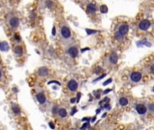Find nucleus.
I'll use <instances>...</instances> for the list:
<instances>
[{
	"mask_svg": "<svg viewBox=\"0 0 154 130\" xmlns=\"http://www.w3.org/2000/svg\"><path fill=\"white\" fill-rule=\"evenodd\" d=\"M128 31H129V25L126 23H123V24H121L118 26L117 32L116 33V38L117 40H122L123 36L128 33Z\"/></svg>",
	"mask_w": 154,
	"mask_h": 130,
	"instance_id": "f257e3e1",
	"label": "nucleus"
},
{
	"mask_svg": "<svg viewBox=\"0 0 154 130\" xmlns=\"http://www.w3.org/2000/svg\"><path fill=\"white\" fill-rule=\"evenodd\" d=\"M60 36L62 40L64 41H68L71 39V31L68 25L62 24L60 25Z\"/></svg>",
	"mask_w": 154,
	"mask_h": 130,
	"instance_id": "f03ea898",
	"label": "nucleus"
},
{
	"mask_svg": "<svg viewBox=\"0 0 154 130\" xmlns=\"http://www.w3.org/2000/svg\"><path fill=\"white\" fill-rule=\"evenodd\" d=\"M7 24L12 28V29H16L20 25V20L17 15H9L7 17Z\"/></svg>",
	"mask_w": 154,
	"mask_h": 130,
	"instance_id": "7ed1b4c3",
	"label": "nucleus"
},
{
	"mask_svg": "<svg viewBox=\"0 0 154 130\" xmlns=\"http://www.w3.org/2000/svg\"><path fill=\"white\" fill-rule=\"evenodd\" d=\"M142 79V74L140 71H133L130 74V80L134 83H138L141 81Z\"/></svg>",
	"mask_w": 154,
	"mask_h": 130,
	"instance_id": "20e7f679",
	"label": "nucleus"
},
{
	"mask_svg": "<svg viewBox=\"0 0 154 130\" xmlns=\"http://www.w3.org/2000/svg\"><path fill=\"white\" fill-rule=\"evenodd\" d=\"M151 22L149 20H142L139 23V25H138V29L141 30V31H148L150 29V27H151Z\"/></svg>",
	"mask_w": 154,
	"mask_h": 130,
	"instance_id": "39448f33",
	"label": "nucleus"
},
{
	"mask_svg": "<svg viewBox=\"0 0 154 130\" xmlns=\"http://www.w3.org/2000/svg\"><path fill=\"white\" fill-rule=\"evenodd\" d=\"M67 53L70 56L71 58H76L78 54V49L75 45H71L67 49Z\"/></svg>",
	"mask_w": 154,
	"mask_h": 130,
	"instance_id": "423d86ee",
	"label": "nucleus"
},
{
	"mask_svg": "<svg viewBox=\"0 0 154 130\" xmlns=\"http://www.w3.org/2000/svg\"><path fill=\"white\" fill-rule=\"evenodd\" d=\"M136 111L138 113L139 115H145L146 112L148 111L147 110V107L144 105V104H137L136 105Z\"/></svg>",
	"mask_w": 154,
	"mask_h": 130,
	"instance_id": "0eeeda50",
	"label": "nucleus"
},
{
	"mask_svg": "<svg viewBox=\"0 0 154 130\" xmlns=\"http://www.w3.org/2000/svg\"><path fill=\"white\" fill-rule=\"evenodd\" d=\"M78 84L77 81H75V80H70L68 82V89L72 92L76 91L78 89Z\"/></svg>",
	"mask_w": 154,
	"mask_h": 130,
	"instance_id": "6e6552de",
	"label": "nucleus"
},
{
	"mask_svg": "<svg viewBox=\"0 0 154 130\" xmlns=\"http://www.w3.org/2000/svg\"><path fill=\"white\" fill-rule=\"evenodd\" d=\"M36 99L39 102V104H41V105H43L45 102H46V97H45L44 93H42V92H39L36 94Z\"/></svg>",
	"mask_w": 154,
	"mask_h": 130,
	"instance_id": "1a4fd4ad",
	"label": "nucleus"
},
{
	"mask_svg": "<svg viewBox=\"0 0 154 130\" xmlns=\"http://www.w3.org/2000/svg\"><path fill=\"white\" fill-rule=\"evenodd\" d=\"M38 74H39V76H41V77H46V76L49 75V70L47 69L46 67H41L38 70Z\"/></svg>",
	"mask_w": 154,
	"mask_h": 130,
	"instance_id": "9d476101",
	"label": "nucleus"
},
{
	"mask_svg": "<svg viewBox=\"0 0 154 130\" xmlns=\"http://www.w3.org/2000/svg\"><path fill=\"white\" fill-rule=\"evenodd\" d=\"M117 61H118V55L115 52H113L109 56V63L111 64H116Z\"/></svg>",
	"mask_w": 154,
	"mask_h": 130,
	"instance_id": "9b49d317",
	"label": "nucleus"
},
{
	"mask_svg": "<svg viewBox=\"0 0 154 130\" xmlns=\"http://www.w3.org/2000/svg\"><path fill=\"white\" fill-rule=\"evenodd\" d=\"M14 53H15V54L16 56L20 57V56L23 55V53H24V52H23V47L21 46V45H19V44L15 45V46L14 47Z\"/></svg>",
	"mask_w": 154,
	"mask_h": 130,
	"instance_id": "f8f14e48",
	"label": "nucleus"
},
{
	"mask_svg": "<svg viewBox=\"0 0 154 130\" xmlns=\"http://www.w3.org/2000/svg\"><path fill=\"white\" fill-rule=\"evenodd\" d=\"M96 10H98V8H96V7L94 4L91 3L88 5V12L89 14H95L96 12Z\"/></svg>",
	"mask_w": 154,
	"mask_h": 130,
	"instance_id": "ddd939ff",
	"label": "nucleus"
},
{
	"mask_svg": "<svg viewBox=\"0 0 154 130\" xmlns=\"http://www.w3.org/2000/svg\"><path fill=\"white\" fill-rule=\"evenodd\" d=\"M119 104L121 105L122 107H125V106H127L129 104V100L127 98H125V97H122L121 99H119Z\"/></svg>",
	"mask_w": 154,
	"mask_h": 130,
	"instance_id": "4468645a",
	"label": "nucleus"
},
{
	"mask_svg": "<svg viewBox=\"0 0 154 130\" xmlns=\"http://www.w3.org/2000/svg\"><path fill=\"white\" fill-rule=\"evenodd\" d=\"M61 118H64V117H67V111H66V109H58V113H57Z\"/></svg>",
	"mask_w": 154,
	"mask_h": 130,
	"instance_id": "2eb2a0df",
	"label": "nucleus"
},
{
	"mask_svg": "<svg viewBox=\"0 0 154 130\" xmlns=\"http://www.w3.org/2000/svg\"><path fill=\"white\" fill-rule=\"evenodd\" d=\"M12 110H13L15 115H19L20 112H21V109H20V108H19V106H17L16 104H14V105L12 106Z\"/></svg>",
	"mask_w": 154,
	"mask_h": 130,
	"instance_id": "dca6fc26",
	"label": "nucleus"
},
{
	"mask_svg": "<svg viewBox=\"0 0 154 130\" xmlns=\"http://www.w3.org/2000/svg\"><path fill=\"white\" fill-rule=\"evenodd\" d=\"M52 1H51V0H46V1H45V5H46V7H48V8H50V7H52Z\"/></svg>",
	"mask_w": 154,
	"mask_h": 130,
	"instance_id": "f3484780",
	"label": "nucleus"
},
{
	"mask_svg": "<svg viewBox=\"0 0 154 130\" xmlns=\"http://www.w3.org/2000/svg\"><path fill=\"white\" fill-rule=\"evenodd\" d=\"M147 110H149L151 113H152L154 111V104L153 103L149 104V106H148V108H147Z\"/></svg>",
	"mask_w": 154,
	"mask_h": 130,
	"instance_id": "a211bd4d",
	"label": "nucleus"
},
{
	"mask_svg": "<svg viewBox=\"0 0 154 130\" xmlns=\"http://www.w3.org/2000/svg\"><path fill=\"white\" fill-rule=\"evenodd\" d=\"M89 127V121H87V122H86V123H84V125L81 127V130H85L86 128H88Z\"/></svg>",
	"mask_w": 154,
	"mask_h": 130,
	"instance_id": "6ab92c4d",
	"label": "nucleus"
},
{
	"mask_svg": "<svg viewBox=\"0 0 154 130\" xmlns=\"http://www.w3.org/2000/svg\"><path fill=\"white\" fill-rule=\"evenodd\" d=\"M58 108H57V106H53L52 107V114L53 115H56L57 113H58Z\"/></svg>",
	"mask_w": 154,
	"mask_h": 130,
	"instance_id": "aec40b11",
	"label": "nucleus"
},
{
	"mask_svg": "<svg viewBox=\"0 0 154 130\" xmlns=\"http://www.w3.org/2000/svg\"><path fill=\"white\" fill-rule=\"evenodd\" d=\"M101 12L102 13H107V7L106 5H102L101 7Z\"/></svg>",
	"mask_w": 154,
	"mask_h": 130,
	"instance_id": "412c9836",
	"label": "nucleus"
},
{
	"mask_svg": "<svg viewBox=\"0 0 154 130\" xmlns=\"http://www.w3.org/2000/svg\"><path fill=\"white\" fill-rule=\"evenodd\" d=\"M103 109H111V106L108 104V103H106L104 106H103Z\"/></svg>",
	"mask_w": 154,
	"mask_h": 130,
	"instance_id": "4be33fe9",
	"label": "nucleus"
},
{
	"mask_svg": "<svg viewBox=\"0 0 154 130\" xmlns=\"http://www.w3.org/2000/svg\"><path fill=\"white\" fill-rule=\"evenodd\" d=\"M113 81V80H112V79H108V80L106 81H105L104 82V86H106V85H108V84H109V83H111Z\"/></svg>",
	"mask_w": 154,
	"mask_h": 130,
	"instance_id": "5701e85b",
	"label": "nucleus"
},
{
	"mask_svg": "<svg viewBox=\"0 0 154 130\" xmlns=\"http://www.w3.org/2000/svg\"><path fill=\"white\" fill-rule=\"evenodd\" d=\"M15 41H17V42H20V40H21V38H20V36H19V35H15Z\"/></svg>",
	"mask_w": 154,
	"mask_h": 130,
	"instance_id": "b1692460",
	"label": "nucleus"
},
{
	"mask_svg": "<svg viewBox=\"0 0 154 130\" xmlns=\"http://www.w3.org/2000/svg\"><path fill=\"white\" fill-rule=\"evenodd\" d=\"M106 76V74H103V75H101L100 77H98V79H96V81H94V82H96V81H100L101 80V79H103V78H104Z\"/></svg>",
	"mask_w": 154,
	"mask_h": 130,
	"instance_id": "393cba45",
	"label": "nucleus"
},
{
	"mask_svg": "<svg viewBox=\"0 0 154 130\" xmlns=\"http://www.w3.org/2000/svg\"><path fill=\"white\" fill-rule=\"evenodd\" d=\"M150 72L151 73H154V64H151L150 67Z\"/></svg>",
	"mask_w": 154,
	"mask_h": 130,
	"instance_id": "a878e982",
	"label": "nucleus"
},
{
	"mask_svg": "<svg viewBox=\"0 0 154 130\" xmlns=\"http://www.w3.org/2000/svg\"><path fill=\"white\" fill-rule=\"evenodd\" d=\"M76 112H77V108H72L70 115H71V116H73V115H74V113H76Z\"/></svg>",
	"mask_w": 154,
	"mask_h": 130,
	"instance_id": "bb28decb",
	"label": "nucleus"
},
{
	"mask_svg": "<svg viewBox=\"0 0 154 130\" xmlns=\"http://www.w3.org/2000/svg\"><path fill=\"white\" fill-rule=\"evenodd\" d=\"M111 91H112V89H108L105 90V91H104V94H107V93H109V92H111Z\"/></svg>",
	"mask_w": 154,
	"mask_h": 130,
	"instance_id": "cd10ccee",
	"label": "nucleus"
},
{
	"mask_svg": "<svg viewBox=\"0 0 154 130\" xmlns=\"http://www.w3.org/2000/svg\"><path fill=\"white\" fill-rule=\"evenodd\" d=\"M49 125H50V127L51 129H54L55 127H54V125L52 124V122H50V123H49Z\"/></svg>",
	"mask_w": 154,
	"mask_h": 130,
	"instance_id": "c85d7f7f",
	"label": "nucleus"
},
{
	"mask_svg": "<svg viewBox=\"0 0 154 130\" xmlns=\"http://www.w3.org/2000/svg\"><path fill=\"white\" fill-rule=\"evenodd\" d=\"M109 100H110V99L109 98H106L104 100H103V101H104V102L105 103H108V102H109Z\"/></svg>",
	"mask_w": 154,
	"mask_h": 130,
	"instance_id": "c756f323",
	"label": "nucleus"
},
{
	"mask_svg": "<svg viewBox=\"0 0 154 130\" xmlns=\"http://www.w3.org/2000/svg\"><path fill=\"white\" fill-rule=\"evenodd\" d=\"M2 76H3V71H2V69L0 68V79L2 78Z\"/></svg>",
	"mask_w": 154,
	"mask_h": 130,
	"instance_id": "7c9ffc66",
	"label": "nucleus"
},
{
	"mask_svg": "<svg viewBox=\"0 0 154 130\" xmlns=\"http://www.w3.org/2000/svg\"><path fill=\"white\" fill-rule=\"evenodd\" d=\"M82 120H83V121H89V118H88V117H85V118H83Z\"/></svg>",
	"mask_w": 154,
	"mask_h": 130,
	"instance_id": "2f4dec72",
	"label": "nucleus"
},
{
	"mask_svg": "<svg viewBox=\"0 0 154 130\" xmlns=\"http://www.w3.org/2000/svg\"><path fill=\"white\" fill-rule=\"evenodd\" d=\"M75 101H76V99H74V98L70 99V102H71V103H74V102H75Z\"/></svg>",
	"mask_w": 154,
	"mask_h": 130,
	"instance_id": "473e14b6",
	"label": "nucleus"
},
{
	"mask_svg": "<svg viewBox=\"0 0 154 130\" xmlns=\"http://www.w3.org/2000/svg\"><path fill=\"white\" fill-rule=\"evenodd\" d=\"M79 98H80V93H78V99H77V102H78V100H79Z\"/></svg>",
	"mask_w": 154,
	"mask_h": 130,
	"instance_id": "72a5a7b5",
	"label": "nucleus"
},
{
	"mask_svg": "<svg viewBox=\"0 0 154 130\" xmlns=\"http://www.w3.org/2000/svg\"><path fill=\"white\" fill-rule=\"evenodd\" d=\"M52 35H55V28H53V30H52Z\"/></svg>",
	"mask_w": 154,
	"mask_h": 130,
	"instance_id": "f704fd0d",
	"label": "nucleus"
},
{
	"mask_svg": "<svg viewBox=\"0 0 154 130\" xmlns=\"http://www.w3.org/2000/svg\"><path fill=\"white\" fill-rule=\"evenodd\" d=\"M106 117V113H105V114L102 116V117Z\"/></svg>",
	"mask_w": 154,
	"mask_h": 130,
	"instance_id": "c9c22d12",
	"label": "nucleus"
},
{
	"mask_svg": "<svg viewBox=\"0 0 154 130\" xmlns=\"http://www.w3.org/2000/svg\"><path fill=\"white\" fill-rule=\"evenodd\" d=\"M99 112H100V109H98V110H96V114H98Z\"/></svg>",
	"mask_w": 154,
	"mask_h": 130,
	"instance_id": "e433bc0d",
	"label": "nucleus"
}]
</instances>
